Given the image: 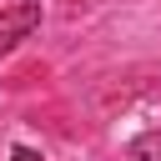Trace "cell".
I'll list each match as a JSON object with an SVG mask.
<instances>
[{
	"label": "cell",
	"instance_id": "1",
	"mask_svg": "<svg viewBox=\"0 0 161 161\" xmlns=\"http://www.w3.org/2000/svg\"><path fill=\"white\" fill-rule=\"evenodd\" d=\"M35 25H40V0H20V5L0 10V55H5L10 45H20Z\"/></svg>",
	"mask_w": 161,
	"mask_h": 161
},
{
	"label": "cell",
	"instance_id": "2",
	"mask_svg": "<svg viewBox=\"0 0 161 161\" xmlns=\"http://www.w3.org/2000/svg\"><path fill=\"white\" fill-rule=\"evenodd\" d=\"M131 156H136V161H161V131H146V136H136Z\"/></svg>",
	"mask_w": 161,
	"mask_h": 161
},
{
	"label": "cell",
	"instance_id": "3",
	"mask_svg": "<svg viewBox=\"0 0 161 161\" xmlns=\"http://www.w3.org/2000/svg\"><path fill=\"white\" fill-rule=\"evenodd\" d=\"M10 161H40V151H30V146H15V151H10Z\"/></svg>",
	"mask_w": 161,
	"mask_h": 161
}]
</instances>
